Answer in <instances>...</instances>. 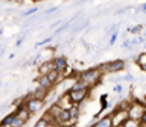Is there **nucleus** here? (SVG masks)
<instances>
[{
    "instance_id": "1",
    "label": "nucleus",
    "mask_w": 146,
    "mask_h": 127,
    "mask_svg": "<svg viewBox=\"0 0 146 127\" xmlns=\"http://www.w3.org/2000/svg\"><path fill=\"white\" fill-rule=\"evenodd\" d=\"M76 79H79L81 82H84V83L91 89L93 86H96L100 82V79H102V73L99 71V68H90V70L78 73Z\"/></svg>"
},
{
    "instance_id": "2",
    "label": "nucleus",
    "mask_w": 146,
    "mask_h": 127,
    "mask_svg": "<svg viewBox=\"0 0 146 127\" xmlns=\"http://www.w3.org/2000/svg\"><path fill=\"white\" fill-rule=\"evenodd\" d=\"M98 68L102 74H105V73H108V74H116V73L122 71L123 68H125V61H123V59H114V61H108V62L100 64Z\"/></svg>"
},
{
    "instance_id": "3",
    "label": "nucleus",
    "mask_w": 146,
    "mask_h": 127,
    "mask_svg": "<svg viewBox=\"0 0 146 127\" xmlns=\"http://www.w3.org/2000/svg\"><path fill=\"white\" fill-rule=\"evenodd\" d=\"M145 113V107H143V104H141L140 100H132V101L128 103V106H126V115L129 120H134V121H140V118L141 115Z\"/></svg>"
},
{
    "instance_id": "4",
    "label": "nucleus",
    "mask_w": 146,
    "mask_h": 127,
    "mask_svg": "<svg viewBox=\"0 0 146 127\" xmlns=\"http://www.w3.org/2000/svg\"><path fill=\"white\" fill-rule=\"evenodd\" d=\"M90 91H91L90 88L79 89V91H68V92H67L68 101H70L73 106H79V104L90 95Z\"/></svg>"
},
{
    "instance_id": "5",
    "label": "nucleus",
    "mask_w": 146,
    "mask_h": 127,
    "mask_svg": "<svg viewBox=\"0 0 146 127\" xmlns=\"http://www.w3.org/2000/svg\"><path fill=\"white\" fill-rule=\"evenodd\" d=\"M23 106H25V109L32 115V113H38V112L43 111L44 103L41 101V100L34 98V97H27V98H25V101H23Z\"/></svg>"
},
{
    "instance_id": "6",
    "label": "nucleus",
    "mask_w": 146,
    "mask_h": 127,
    "mask_svg": "<svg viewBox=\"0 0 146 127\" xmlns=\"http://www.w3.org/2000/svg\"><path fill=\"white\" fill-rule=\"evenodd\" d=\"M55 70V65H53V61L52 59H49V61H44L43 64H40L38 67V74L40 76H47L50 71Z\"/></svg>"
},
{
    "instance_id": "7",
    "label": "nucleus",
    "mask_w": 146,
    "mask_h": 127,
    "mask_svg": "<svg viewBox=\"0 0 146 127\" xmlns=\"http://www.w3.org/2000/svg\"><path fill=\"white\" fill-rule=\"evenodd\" d=\"M53 61V65H55V71H58L59 74L67 68V59L66 56H56V58H53L52 59Z\"/></svg>"
},
{
    "instance_id": "8",
    "label": "nucleus",
    "mask_w": 146,
    "mask_h": 127,
    "mask_svg": "<svg viewBox=\"0 0 146 127\" xmlns=\"http://www.w3.org/2000/svg\"><path fill=\"white\" fill-rule=\"evenodd\" d=\"M47 94H49V89H44V88H41V86H36V88L32 91L31 97H34V98H36V100H41V101L44 103V100H46V97H47Z\"/></svg>"
},
{
    "instance_id": "9",
    "label": "nucleus",
    "mask_w": 146,
    "mask_h": 127,
    "mask_svg": "<svg viewBox=\"0 0 146 127\" xmlns=\"http://www.w3.org/2000/svg\"><path fill=\"white\" fill-rule=\"evenodd\" d=\"M90 127H113L111 113H110V115H105V117H102L100 120H98V121H96L93 126H90Z\"/></svg>"
},
{
    "instance_id": "10",
    "label": "nucleus",
    "mask_w": 146,
    "mask_h": 127,
    "mask_svg": "<svg viewBox=\"0 0 146 127\" xmlns=\"http://www.w3.org/2000/svg\"><path fill=\"white\" fill-rule=\"evenodd\" d=\"M14 113H15V117L18 118V120H21V121H25V122H27V120L31 118V113H29V112H27L26 109H25V106H23V103H21L20 106L17 107V111L14 112Z\"/></svg>"
},
{
    "instance_id": "11",
    "label": "nucleus",
    "mask_w": 146,
    "mask_h": 127,
    "mask_svg": "<svg viewBox=\"0 0 146 127\" xmlns=\"http://www.w3.org/2000/svg\"><path fill=\"white\" fill-rule=\"evenodd\" d=\"M67 111H68V117H70V122L75 124L81 117V107L79 106H72V107H68Z\"/></svg>"
},
{
    "instance_id": "12",
    "label": "nucleus",
    "mask_w": 146,
    "mask_h": 127,
    "mask_svg": "<svg viewBox=\"0 0 146 127\" xmlns=\"http://www.w3.org/2000/svg\"><path fill=\"white\" fill-rule=\"evenodd\" d=\"M36 83H38V86H41V88H44V89H49V91L53 88V85L49 82L47 76H40L38 80H36Z\"/></svg>"
},
{
    "instance_id": "13",
    "label": "nucleus",
    "mask_w": 146,
    "mask_h": 127,
    "mask_svg": "<svg viewBox=\"0 0 146 127\" xmlns=\"http://www.w3.org/2000/svg\"><path fill=\"white\" fill-rule=\"evenodd\" d=\"M135 64H137V65H139L140 68L146 65V52H143V53H140V54H137Z\"/></svg>"
},
{
    "instance_id": "14",
    "label": "nucleus",
    "mask_w": 146,
    "mask_h": 127,
    "mask_svg": "<svg viewBox=\"0 0 146 127\" xmlns=\"http://www.w3.org/2000/svg\"><path fill=\"white\" fill-rule=\"evenodd\" d=\"M47 79H49V82H50V83H52V85H55V83H56V82H58V79H59V73L58 71H50L49 73V74H47Z\"/></svg>"
},
{
    "instance_id": "15",
    "label": "nucleus",
    "mask_w": 146,
    "mask_h": 127,
    "mask_svg": "<svg viewBox=\"0 0 146 127\" xmlns=\"http://www.w3.org/2000/svg\"><path fill=\"white\" fill-rule=\"evenodd\" d=\"M123 127H140V122L139 121H134V120H125L123 121V124H122Z\"/></svg>"
},
{
    "instance_id": "16",
    "label": "nucleus",
    "mask_w": 146,
    "mask_h": 127,
    "mask_svg": "<svg viewBox=\"0 0 146 127\" xmlns=\"http://www.w3.org/2000/svg\"><path fill=\"white\" fill-rule=\"evenodd\" d=\"M25 124H26L25 121H21V120H18L17 117H14V120H12V122H11V126H9V127H23Z\"/></svg>"
},
{
    "instance_id": "17",
    "label": "nucleus",
    "mask_w": 146,
    "mask_h": 127,
    "mask_svg": "<svg viewBox=\"0 0 146 127\" xmlns=\"http://www.w3.org/2000/svg\"><path fill=\"white\" fill-rule=\"evenodd\" d=\"M47 124H49V122L46 121V120H44L43 117H41L40 120H38V121H36L35 124H34V127H47Z\"/></svg>"
},
{
    "instance_id": "18",
    "label": "nucleus",
    "mask_w": 146,
    "mask_h": 127,
    "mask_svg": "<svg viewBox=\"0 0 146 127\" xmlns=\"http://www.w3.org/2000/svg\"><path fill=\"white\" fill-rule=\"evenodd\" d=\"M139 35L141 36V38H146V24H143L140 27V32H139Z\"/></svg>"
},
{
    "instance_id": "19",
    "label": "nucleus",
    "mask_w": 146,
    "mask_h": 127,
    "mask_svg": "<svg viewBox=\"0 0 146 127\" xmlns=\"http://www.w3.org/2000/svg\"><path fill=\"white\" fill-rule=\"evenodd\" d=\"M36 11H38V9H36V8H32V9H29V11L23 12V15H25V17H27V15H32V14H35Z\"/></svg>"
},
{
    "instance_id": "20",
    "label": "nucleus",
    "mask_w": 146,
    "mask_h": 127,
    "mask_svg": "<svg viewBox=\"0 0 146 127\" xmlns=\"http://www.w3.org/2000/svg\"><path fill=\"white\" fill-rule=\"evenodd\" d=\"M139 122H146V111H145V113L141 115V118H140V121Z\"/></svg>"
},
{
    "instance_id": "21",
    "label": "nucleus",
    "mask_w": 146,
    "mask_h": 127,
    "mask_svg": "<svg viewBox=\"0 0 146 127\" xmlns=\"http://www.w3.org/2000/svg\"><path fill=\"white\" fill-rule=\"evenodd\" d=\"M47 127H61L59 124H56V122H49L47 124Z\"/></svg>"
},
{
    "instance_id": "22",
    "label": "nucleus",
    "mask_w": 146,
    "mask_h": 127,
    "mask_svg": "<svg viewBox=\"0 0 146 127\" xmlns=\"http://www.w3.org/2000/svg\"><path fill=\"white\" fill-rule=\"evenodd\" d=\"M141 104H143V107H145V111H146V94L143 95V100H141Z\"/></svg>"
},
{
    "instance_id": "23",
    "label": "nucleus",
    "mask_w": 146,
    "mask_h": 127,
    "mask_svg": "<svg viewBox=\"0 0 146 127\" xmlns=\"http://www.w3.org/2000/svg\"><path fill=\"white\" fill-rule=\"evenodd\" d=\"M66 127H78L76 124H68V126H66Z\"/></svg>"
},
{
    "instance_id": "24",
    "label": "nucleus",
    "mask_w": 146,
    "mask_h": 127,
    "mask_svg": "<svg viewBox=\"0 0 146 127\" xmlns=\"http://www.w3.org/2000/svg\"><path fill=\"white\" fill-rule=\"evenodd\" d=\"M141 70H143V71L146 73V65H145V67H141Z\"/></svg>"
},
{
    "instance_id": "25",
    "label": "nucleus",
    "mask_w": 146,
    "mask_h": 127,
    "mask_svg": "<svg viewBox=\"0 0 146 127\" xmlns=\"http://www.w3.org/2000/svg\"><path fill=\"white\" fill-rule=\"evenodd\" d=\"M143 47H146V39H145V43H143Z\"/></svg>"
},
{
    "instance_id": "26",
    "label": "nucleus",
    "mask_w": 146,
    "mask_h": 127,
    "mask_svg": "<svg viewBox=\"0 0 146 127\" xmlns=\"http://www.w3.org/2000/svg\"><path fill=\"white\" fill-rule=\"evenodd\" d=\"M2 32H3V29H0V33H2Z\"/></svg>"
}]
</instances>
